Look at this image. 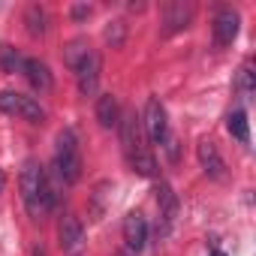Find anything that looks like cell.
Instances as JSON below:
<instances>
[{"label": "cell", "mask_w": 256, "mask_h": 256, "mask_svg": "<svg viewBox=\"0 0 256 256\" xmlns=\"http://www.w3.org/2000/svg\"><path fill=\"white\" fill-rule=\"evenodd\" d=\"M118 136H120V148H124V157L130 163V169L142 178H157V160H154V154L145 142L142 118L136 112H120Z\"/></svg>", "instance_id": "cell-1"}, {"label": "cell", "mask_w": 256, "mask_h": 256, "mask_svg": "<svg viewBox=\"0 0 256 256\" xmlns=\"http://www.w3.org/2000/svg\"><path fill=\"white\" fill-rule=\"evenodd\" d=\"M18 187H22V199H24V208L34 220H42L48 211H54L58 205V193H54V184L48 178V172L36 163V160H28L24 169H22V178H18Z\"/></svg>", "instance_id": "cell-2"}, {"label": "cell", "mask_w": 256, "mask_h": 256, "mask_svg": "<svg viewBox=\"0 0 256 256\" xmlns=\"http://www.w3.org/2000/svg\"><path fill=\"white\" fill-rule=\"evenodd\" d=\"M54 172L66 184H76L82 178V145L76 130H70V126L60 130L54 139Z\"/></svg>", "instance_id": "cell-3"}, {"label": "cell", "mask_w": 256, "mask_h": 256, "mask_svg": "<svg viewBox=\"0 0 256 256\" xmlns=\"http://www.w3.org/2000/svg\"><path fill=\"white\" fill-rule=\"evenodd\" d=\"M0 112L16 114V118H22L28 124H42L46 120V108L34 96H24L18 90H0Z\"/></svg>", "instance_id": "cell-4"}, {"label": "cell", "mask_w": 256, "mask_h": 256, "mask_svg": "<svg viewBox=\"0 0 256 256\" xmlns=\"http://www.w3.org/2000/svg\"><path fill=\"white\" fill-rule=\"evenodd\" d=\"M142 130H145L148 142H154V145H166V139H169V114L157 96H148V102H145Z\"/></svg>", "instance_id": "cell-5"}, {"label": "cell", "mask_w": 256, "mask_h": 256, "mask_svg": "<svg viewBox=\"0 0 256 256\" xmlns=\"http://www.w3.org/2000/svg\"><path fill=\"white\" fill-rule=\"evenodd\" d=\"M157 208H160V220H157V235L160 238H166L172 229H175V223H178V193L166 184V181H160L157 184Z\"/></svg>", "instance_id": "cell-6"}, {"label": "cell", "mask_w": 256, "mask_h": 256, "mask_svg": "<svg viewBox=\"0 0 256 256\" xmlns=\"http://www.w3.org/2000/svg\"><path fill=\"white\" fill-rule=\"evenodd\" d=\"M100 72H102V60H100V54L90 48V52L78 60V66H76V82H78V94H82V96H94V94H96V88H100Z\"/></svg>", "instance_id": "cell-7"}, {"label": "cell", "mask_w": 256, "mask_h": 256, "mask_svg": "<svg viewBox=\"0 0 256 256\" xmlns=\"http://www.w3.org/2000/svg\"><path fill=\"white\" fill-rule=\"evenodd\" d=\"M238 28H241V16L232 6L217 10V16H214V42H217V48L232 46L235 36H238Z\"/></svg>", "instance_id": "cell-8"}, {"label": "cell", "mask_w": 256, "mask_h": 256, "mask_svg": "<svg viewBox=\"0 0 256 256\" xmlns=\"http://www.w3.org/2000/svg\"><path fill=\"white\" fill-rule=\"evenodd\" d=\"M124 244L133 253L145 250V244H148V220L139 211H130L124 217Z\"/></svg>", "instance_id": "cell-9"}, {"label": "cell", "mask_w": 256, "mask_h": 256, "mask_svg": "<svg viewBox=\"0 0 256 256\" xmlns=\"http://www.w3.org/2000/svg\"><path fill=\"white\" fill-rule=\"evenodd\" d=\"M160 16H163V30H166V34H178V30L190 28V22H193V6L184 4V0H172V4H163Z\"/></svg>", "instance_id": "cell-10"}, {"label": "cell", "mask_w": 256, "mask_h": 256, "mask_svg": "<svg viewBox=\"0 0 256 256\" xmlns=\"http://www.w3.org/2000/svg\"><path fill=\"white\" fill-rule=\"evenodd\" d=\"M22 76H24V78L30 82V88L40 90V94H48V90L54 88L52 70H48V64H42L40 58H24V64H22Z\"/></svg>", "instance_id": "cell-11"}, {"label": "cell", "mask_w": 256, "mask_h": 256, "mask_svg": "<svg viewBox=\"0 0 256 256\" xmlns=\"http://www.w3.org/2000/svg\"><path fill=\"white\" fill-rule=\"evenodd\" d=\"M196 154H199V163H202V169H205V175L211 181H223L226 178V163H223V157H220V151H217V145L211 139H202Z\"/></svg>", "instance_id": "cell-12"}, {"label": "cell", "mask_w": 256, "mask_h": 256, "mask_svg": "<svg viewBox=\"0 0 256 256\" xmlns=\"http://www.w3.org/2000/svg\"><path fill=\"white\" fill-rule=\"evenodd\" d=\"M58 238H60V247L66 253H76L84 241V226L76 214H64L60 217V226H58Z\"/></svg>", "instance_id": "cell-13"}, {"label": "cell", "mask_w": 256, "mask_h": 256, "mask_svg": "<svg viewBox=\"0 0 256 256\" xmlns=\"http://www.w3.org/2000/svg\"><path fill=\"white\" fill-rule=\"evenodd\" d=\"M96 120L102 130H112V126H118L120 120V102L114 94H100L96 96Z\"/></svg>", "instance_id": "cell-14"}, {"label": "cell", "mask_w": 256, "mask_h": 256, "mask_svg": "<svg viewBox=\"0 0 256 256\" xmlns=\"http://www.w3.org/2000/svg\"><path fill=\"white\" fill-rule=\"evenodd\" d=\"M226 130H229V136L238 139L241 145H250V126H247V114H244L241 108L229 112V118H226Z\"/></svg>", "instance_id": "cell-15"}, {"label": "cell", "mask_w": 256, "mask_h": 256, "mask_svg": "<svg viewBox=\"0 0 256 256\" xmlns=\"http://www.w3.org/2000/svg\"><path fill=\"white\" fill-rule=\"evenodd\" d=\"M24 24H28V34L36 40V36H46L48 30V18H46V10L42 6H28L24 12Z\"/></svg>", "instance_id": "cell-16"}, {"label": "cell", "mask_w": 256, "mask_h": 256, "mask_svg": "<svg viewBox=\"0 0 256 256\" xmlns=\"http://www.w3.org/2000/svg\"><path fill=\"white\" fill-rule=\"evenodd\" d=\"M88 52H90L88 40H82V36H78V40L66 42V48H64V64H66L70 70H76V66H78V60H82V58H84Z\"/></svg>", "instance_id": "cell-17"}, {"label": "cell", "mask_w": 256, "mask_h": 256, "mask_svg": "<svg viewBox=\"0 0 256 256\" xmlns=\"http://www.w3.org/2000/svg\"><path fill=\"white\" fill-rule=\"evenodd\" d=\"M24 58L12 48V46H0V70L4 72H22Z\"/></svg>", "instance_id": "cell-18"}, {"label": "cell", "mask_w": 256, "mask_h": 256, "mask_svg": "<svg viewBox=\"0 0 256 256\" xmlns=\"http://www.w3.org/2000/svg\"><path fill=\"white\" fill-rule=\"evenodd\" d=\"M238 94H241V100L247 102V100H253V66L250 64H244L241 70H238Z\"/></svg>", "instance_id": "cell-19"}, {"label": "cell", "mask_w": 256, "mask_h": 256, "mask_svg": "<svg viewBox=\"0 0 256 256\" xmlns=\"http://www.w3.org/2000/svg\"><path fill=\"white\" fill-rule=\"evenodd\" d=\"M124 34H126V24H124V22H112V24L106 28V42H108L112 48H120V46H124Z\"/></svg>", "instance_id": "cell-20"}, {"label": "cell", "mask_w": 256, "mask_h": 256, "mask_svg": "<svg viewBox=\"0 0 256 256\" xmlns=\"http://www.w3.org/2000/svg\"><path fill=\"white\" fill-rule=\"evenodd\" d=\"M88 16H90V6H76V10H72V18H76V22H82V18H88Z\"/></svg>", "instance_id": "cell-21"}, {"label": "cell", "mask_w": 256, "mask_h": 256, "mask_svg": "<svg viewBox=\"0 0 256 256\" xmlns=\"http://www.w3.org/2000/svg\"><path fill=\"white\" fill-rule=\"evenodd\" d=\"M4 187H6V172L0 169V193H4Z\"/></svg>", "instance_id": "cell-22"}, {"label": "cell", "mask_w": 256, "mask_h": 256, "mask_svg": "<svg viewBox=\"0 0 256 256\" xmlns=\"http://www.w3.org/2000/svg\"><path fill=\"white\" fill-rule=\"evenodd\" d=\"M214 256H226V253H223V250H214Z\"/></svg>", "instance_id": "cell-23"}, {"label": "cell", "mask_w": 256, "mask_h": 256, "mask_svg": "<svg viewBox=\"0 0 256 256\" xmlns=\"http://www.w3.org/2000/svg\"><path fill=\"white\" fill-rule=\"evenodd\" d=\"M118 256H126V253H118Z\"/></svg>", "instance_id": "cell-24"}]
</instances>
